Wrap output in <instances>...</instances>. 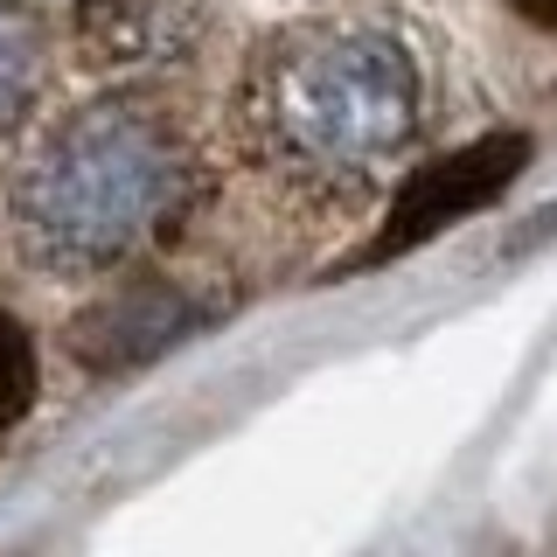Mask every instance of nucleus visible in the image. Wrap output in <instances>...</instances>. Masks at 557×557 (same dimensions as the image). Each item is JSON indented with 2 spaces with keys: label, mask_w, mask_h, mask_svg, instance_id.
<instances>
[{
  "label": "nucleus",
  "mask_w": 557,
  "mask_h": 557,
  "mask_svg": "<svg viewBox=\"0 0 557 557\" xmlns=\"http://www.w3.org/2000/svg\"><path fill=\"white\" fill-rule=\"evenodd\" d=\"M202 139L161 91H98L57 112L8 168L14 251L49 278H112L196 216Z\"/></svg>",
  "instance_id": "f257e3e1"
},
{
  "label": "nucleus",
  "mask_w": 557,
  "mask_h": 557,
  "mask_svg": "<svg viewBox=\"0 0 557 557\" xmlns=\"http://www.w3.org/2000/svg\"><path fill=\"white\" fill-rule=\"evenodd\" d=\"M418 57L370 14H307L251 49L231 98L237 147L300 202H362L418 133Z\"/></svg>",
  "instance_id": "f03ea898"
},
{
  "label": "nucleus",
  "mask_w": 557,
  "mask_h": 557,
  "mask_svg": "<svg viewBox=\"0 0 557 557\" xmlns=\"http://www.w3.org/2000/svg\"><path fill=\"white\" fill-rule=\"evenodd\" d=\"M522 168H530V133H487V139H467V147L440 153V161L411 168L405 188L391 196L383 231L356 251V265H383V258H405V251H418V244H432L460 216L487 209Z\"/></svg>",
  "instance_id": "7ed1b4c3"
},
{
  "label": "nucleus",
  "mask_w": 557,
  "mask_h": 557,
  "mask_svg": "<svg viewBox=\"0 0 557 557\" xmlns=\"http://www.w3.org/2000/svg\"><path fill=\"white\" fill-rule=\"evenodd\" d=\"M202 35V0H77V49L91 70H161Z\"/></svg>",
  "instance_id": "20e7f679"
},
{
  "label": "nucleus",
  "mask_w": 557,
  "mask_h": 557,
  "mask_svg": "<svg viewBox=\"0 0 557 557\" xmlns=\"http://www.w3.org/2000/svg\"><path fill=\"white\" fill-rule=\"evenodd\" d=\"M196 321H202V307H188L174 286L133 278V286H119L98 313L77 321V356L84 362H133V356H153V348L182 342Z\"/></svg>",
  "instance_id": "39448f33"
},
{
  "label": "nucleus",
  "mask_w": 557,
  "mask_h": 557,
  "mask_svg": "<svg viewBox=\"0 0 557 557\" xmlns=\"http://www.w3.org/2000/svg\"><path fill=\"white\" fill-rule=\"evenodd\" d=\"M49 84V14L42 0H0V139L35 119Z\"/></svg>",
  "instance_id": "423d86ee"
},
{
  "label": "nucleus",
  "mask_w": 557,
  "mask_h": 557,
  "mask_svg": "<svg viewBox=\"0 0 557 557\" xmlns=\"http://www.w3.org/2000/svg\"><path fill=\"white\" fill-rule=\"evenodd\" d=\"M35 391H42V356H35V335L0 307V432H14L35 411Z\"/></svg>",
  "instance_id": "0eeeda50"
},
{
  "label": "nucleus",
  "mask_w": 557,
  "mask_h": 557,
  "mask_svg": "<svg viewBox=\"0 0 557 557\" xmlns=\"http://www.w3.org/2000/svg\"><path fill=\"white\" fill-rule=\"evenodd\" d=\"M509 8L522 22H536V28H557V0H509Z\"/></svg>",
  "instance_id": "6e6552de"
}]
</instances>
